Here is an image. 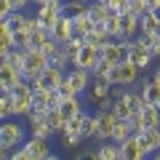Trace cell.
Returning <instances> with one entry per match:
<instances>
[{
  "mask_svg": "<svg viewBox=\"0 0 160 160\" xmlns=\"http://www.w3.org/2000/svg\"><path fill=\"white\" fill-rule=\"evenodd\" d=\"M11 93H13V112H16V118H27L32 112V102H35V88L29 86V80H22Z\"/></svg>",
  "mask_w": 160,
  "mask_h": 160,
  "instance_id": "obj_1",
  "label": "cell"
},
{
  "mask_svg": "<svg viewBox=\"0 0 160 160\" xmlns=\"http://www.w3.org/2000/svg\"><path fill=\"white\" fill-rule=\"evenodd\" d=\"M139 72H142V69H139L136 64L131 62V59H123L120 64H115V67H112V75H109V83H112V86L131 88L133 83L139 80Z\"/></svg>",
  "mask_w": 160,
  "mask_h": 160,
  "instance_id": "obj_2",
  "label": "cell"
},
{
  "mask_svg": "<svg viewBox=\"0 0 160 160\" xmlns=\"http://www.w3.org/2000/svg\"><path fill=\"white\" fill-rule=\"evenodd\" d=\"M22 149H24V158L27 160H56V152L51 149V139L32 136L22 144Z\"/></svg>",
  "mask_w": 160,
  "mask_h": 160,
  "instance_id": "obj_3",
  "label": "cell"
},
{
  "mask_svg": "<svg viewBox=\"0 0 160 160\" xmlns=\"http://www.w3.org/2000/svg\"><path fill=\"white\" fill-rule=\"evenodd\" d=\"M22 139H24V126L13 118H6L3 126H0V147L16 149V147H22Z\"/></svg>",
  "mask_w": 160,
  "mask_h": 160,
  "instance_id": "obj_4",
  "label": "cell"
},
{
  "mask_svg": "<svg viewBox=\"0 0 160 160\" xmlns=\"http://www.w3.org/2000/svg\"><path fill=\"white\" fill-rule=\"evenodd\" d=\"M27 51V64H24V80H35L43 75V69L48 67V56L40 48H24Z\"/></svg>",
  "mask_w": 160,
  "mask_h": 160,
  "instance_id": "obj_5",
  "label": "cell"
},
{
  "mask_svg": "<svg viewBox=\"0 0 160 160\" xmlns=\"http://www.w3.org/2000/svg\"><path fill=\"white\" fill-rule=\"evenodd\" d=\"M22 80H24V72H19L11 62L0 59V93H11Z\"/></svg>",
  "mask_w": 160,
  "mask_h": 160,
  "instance_id": "obj_6",
  "label": "cell"
},
{
  "mask_svg": "<svg viewBox=\"0 0 160 160\" xmlns=\"http://www.w3.org/2000/svg\"><path fill=\"white\" fill-rule=\"evenodd\" d=\"M62 13H64V3L62 0H48V3H43V6H38V13H35V16L40 19V27L51 29Z\"/></svg>",
  "mask_w": 160,
  "mask_h": 160,
  "instance_id": "obj_7",
  "label": "cell"
},
{
  "mask_svg": "<svg viewBox=\"0 0 160 160\" xmlns=\"http://www.w3.org/2000/svg\"><path fill=\"white\" fill-rule=\"evenodd\" d=\"M139 136H142V131H133L126 142H120V160H142V158H147Z\"/></svg>",
  "mask_w": 160,
  "mask_h": 160,
  "instance_id": "obj_8",
  "label": "cell"
},
{
  "mask_svg": "<svg viewBox=\"0 0 160 160\" xmlns=\"http://www.w3.org/2000/svg\"><path fill=\"white\" fill-rule=\"evenodd\" d=\"M115 123H118V115H115L112 109H99V112H96V136H93V139H99V142L112 139Z\"/></svg>",
  "mask_w": 160,
  "mask_h": 160,
  "instance_id": "obj_9",
  "label": "cell"
},
{
  "mask_svg": "<svg viewBox=\"0 0 160 160\" xmlns=\"http://www.w3.org/2000/svg\"><path fill=\"white\" fill-rule=\"evenodd\" d=\"M102 62V48L99 46H83V51L78 53V59H75L72 67H80V69H88V72H93L96 69V64Z\"/></svg>",
  "mask_w": 160,
  "mask_h": 160,
  "instance_id": "obj_10",
  "label": "cell"
},
{
  "mask_svg": "<svg viewBox=\"0 0 160 160\" xmlns=\"http://www.w3.org/2000/svg\"><path fill=\"white\" fill-rule=\"evenodd\" d=\"M51 38L56 40V43H67L69 38H75V27H72V16L69 13H62V16L56 19V24L51 27Z\"/></svg>",
  "mask_w": 160,
  "mask_h": 160,
  "instance_id": "obj_11",
  "label": "cell"
},
{
  "mask_svg": "<svg viewBox=\"0 0 160 160\" xmlns=\"http://www.w3.org/2000/svg\"><path fill=\"white\" fill-rule=\"evenodd\" d=\"M91 78H93V75L88 72V69H80V67H69L67 69V80L72 83V88L78 93H83V91L91 88Z\"/></svg>",
  "mask_w": 160,
  "mask_h": 160,
  "instance_id": "obj_12",
  "label": "cell"
},
{
  "mask_svg": "<svg viewBox=\"0 0 160 160\" xmlns=\"http://www.w3.org/2000/svg\"><path fill=\"white\" fill-rule=\"evenodd\" d=\"M27 120H29V128H32V136H40V139H51L53 133H56L51 126H48L46 115H40V112H29V115H27Z\"/></svg>",
  "mask_w": 160,
  "mask_h": 160,
  "instance_id": "obj_13",
  "label": "cell"
},
{
  "mask_svg": "<svg viewBox=\"0 0 160 160\" xmlns=\"http://www.w3.org/2000/svg\"><path fill=\"white\" fill-rule=\"evenodd\" d=\"M128 59H131L133 64H136L139 69H147L149 64H152V51H149V48H144L142 43H139L136 38H133V48H131V53H128Z\"/></svg>",
  "mask_w": 160,
  "mask_h": 160,
  "instance_id": "obj_14",
  "label": "cell"
},
{
  "mask_svg": "<svg viewBox=\"0 0 160 160\" xmlns=\"http://www.w3.org/2000/svg\"><path fill=\"white\" fill-rule=\"evenodd\" d=\"M142 96L147 104H160V78H147L142 80Z\"/></svg>",
  "mask_w": 160,
  "mask_h": 160,
  "instance_id": "obj_15",
  "label": "cell"
},
{
  "mask_svg": "<svg viewBox=\"0 0 160 160\" xmlns=\"http://www.w3.org/2000/svg\"><path fill=\"white\" fill-rule=\"evenodd\" d=\"M64 78H67V72H64V69L51 67V64H48V67L43 69V75H40L43 86H46V88H51V91H59V86L64 83Z\"/></svg>",
  "mask_w": 160,
  "mask_h": 160,
  "instance_id": "obj_16",
  "label": "cell"
},
{
  "mask_svg": "<svg viewBox=\"0 0 160 160\" xmlns=\"http://www.w3.org/2000/svg\"><path fill=\"white\" fill-rule=\"evenodd\" d=\"M139 139H142V147L147 155H155L160 149V128H144Z\"/></svg>",
  "mask_w": 160,
  "mask_h": 160,
  "instance_id": "obj_17",
  "label": "cell"
},
{
  "mask_svg": "<svg viewBox=\"0 0 160 160\" xmlns=\"http://www.w3.org/2000/svg\"><path fill=\"white\" fill-rule=\"evenodd\" d=\"M120 32L123 38H133L139 32V16L133 11H120Z\"/></svg>",
  "mask_w": 160,
  "mask_h": 160,
  "instance_id": "obj_18",
  "label": "cell"
},
{
  "mask_svg": "<svg viewBox=\"0 0 160 160\" xmlns=\"http://www.w3.org/2000/svg\"><path fill=\"white\" fill-rule=\"evenodd\" d=\"M109 13H112V11H109V6H107V3H102V0H91V3H88V16H91L93 24H104Z\"/></svg>",
  "mask_w": 160,
  "mask_h": 160,
  "instance_id": "obj_19",
  "label": "cell"
},
{
  "mask_svg": "<svg viewBox=\"0 0 160 160\" xmlns=\"http://www.w3.org/2000/svg\"><path fill=\"white\" fill-rule=\"evenodd\" d=\"M96 155H99V160H120V144L112 142V139H104L99 144Z\"/></svg>",
  "mask_w": 160,
  "mask_h": 160,
  "instance_id": "obj_20",
  "label": "cell"
},
{
  "mask_svg": "<svg viewBox=\"0 0 160 160\" xmlns=\"http://www.w3.org/2000/svg\"><path fill=\"white\" fill-rule=\"evenodd\" d=\"M102 59H107L109 64H120L123 62V51H120V43L118 40H109V43H104L102 46Z\"/></svg>",
  "mask_w": 160,
  "mask_h": 160,
  "instance_id": "obj_21",
  "label": "cell"
},
{
  "mask_svg": "<svg viewBox=\"0 0 160 160\" xmlns=\"http://www.w3.org/2000/svg\"><path fill=\"white\" fill-rule=\"evenodd\" d=\"M142 120L144 128H160V104H144Z\"/></svg>",
  "mask_w": 160,
  "mask_h": 160,
  "instance_id": "obj_22",
  "label": "cell"
},
{
  "mask_svg": "<svg viewBox=\"0 0 160 160\" xmlns=\"http://www.w3.org/2000/svg\"><path fill=\"white\" fill-rule=\"evenodd\" d=\"M59 109H62V115L69 120V118H75V115L83 112V104H80L78 96H67V99H62V102H59Z\"/></svg>",
  "mask_w": 160,
  "mask_h": 160,
  "instance_id": "obj_23",
  "label": "cell"
},
{
  "mask_svg": "<svg viewBox=\"0 0 160 160\" xmlns=\"http://www.w3.org/2000/svg\"><path fill=\"white\" fill-rule=\"evenodd\" d=\"M83 46H86V40H83V35H75V38H69L67 43L62 46V51L67 53V56H69V62L75 64V59H78V53L83 51Z\"/></svg>",
  "mask_w": 160,
  "mask_h": 160,
  "instance_id": "obj_24",
  "label": "cell"
},
{
  "mask_svg": "<svg viewBox=\"0 0 160 160\" xmlns=\"http://www.w3.org/2000/svg\"><path fill=\"white\" fill-rule=\"evenodd\" d=\"M46 120H48V126H51L56 133H64V128H67V118L62 115V109H59V107L48 109V112H46Z\"/></svg>",
  "mask_w": 160,
  "mask_h": 160,
  "instance_id": "obj_25",
  "label": "cell"
},
{
  "mask_svg": "<svg viewBox=\"0 0 160 160\" xmlns=\"http://www.w3.org/2000/svg\"><path fill=\"white\" fill-rule=\"evenodd\" d=\"M109 93H112V86H109L107 80H93L91 83V102L99 104L102 99H107Z\"/></svg>",
  "mask_w": 160,
  "mask_h": 160,
  "instance_id": "obj_26",
  "label": "cell"
},
{
  "mask_svg": "<svg viewBox=\"0 0 160 160\" xmlns=\"http://www.w3.org/2000/svg\"><path fill=\"white\" fill-rule=\"evenodd\" d=\"M72 27H75V35H88V32H91L93 22H91V16H88V11L75 13V16H72Z\"/></svg>",
  "mask_w": 160,
  "mask_h": 160,
  "instance_id": "obj_27",
  "label": "cell"
},
{
  "mask_svg": "<svg viewBox=\"0 0 160 160\" xmlns=\"http://www.w3.org/2000/svg\"><path fill=\"white\" fill-rule=\"evenodd\" d=\"M133 133V126H131V120H123V118H118V123H115V131H112V142H126L128 136Z\"/></svg>",
  "mask_w": 160,
  "mask_h": 160,
  "instance_id": "obj_28",
  "label": "cell"
},
{
  "mask_svg": "<svg viewBox=\"0 0 160 160\" xmlns=\"http://www.w3.org/2000/svg\"><path fill=\"white\" fill-rule=\"evenodd\" d=\"M51 38V29H35L32 35H29V40H27V46L24 48H43V43Z\"/></svg>",
  "mask_w": 160,
  "mask_h": 160,
  "instance_id": "obj_29",
  "label": "cell"
},
{
  "mask_svg": "<svg viewBox=\"0 0 160 160\" xmlns=\"http://www.w3.org/2000/svg\"><path fill=\"white\" fill-rule=\"evenodd\" d=\"M104 27H107V32L112 35L115 40H120V38H123V32H120V13H118V11H112V13L107 16V22H104Z\"/></svg>",
  "mask_w": 160,
  "mask_h": 160,
  "instance_id": "obj_30",
  "label": "cell"
},
{
  "mask_svg": "<svg viewBox=\"0 0 160 160\" xmlns=\"http://www.w3.org/2000/svg\"><path fill=\"white\" fill-rule=\"evenodd\" d=\"M112 67H115V64H109L107 62V59H102V62H99L96 64V69H93V80H107V83H109V75H112ZM109 86H112V83H109Z\"/></svg>",
  "mask_w": 160,
  "mask_h": 160,
  "instance_id": "obj_31",
  "label": "cell"
},
{
  "mask_svg": "<svg viewBox=\"0 0 160 160\" xmlns=\"http://www.w3.org/2000/svg\"><path fill=\"white\" fill-rule=\"evenodd\" d=\"M0 118H16V112H13V93H3L0 96Z\"/></svg>",
  "mask_w": 160,
  "mask_h": 160,
  "instance_id": "obj_32",
  "label": "cell"
},
{
  "mask_svg": "<svg viewBox=\"0 0 160 160\" xmlns=\"http://www.w3.org/2000/svg\"><path fill=\"white\" fill-rule=\"evenodd\" d=\"M93 136H96V115L83 112V139H93Z\"/></svg>",
  "mask_w": 160,
  "mask_h": 160,
  "instance_id": "obj_33",
  "label": "cell"
},
{
  "mask_svg": "<svg viewBox=\"0 0 160 160\" xmlns=\"http://www.w3.org/2000/svg\"><path fill=\"white\" fill-rule=\"evenodd\" d=\"M112 112L118 115V118H123V120H128V118H131V107H128V102H126L123 96H118V99H115Z\"/></svg>",
  "mask_w": 160,
  "mask_h": 160,
  "instance_id": "obj_34",
  "label": "cell"
},
{
  "mask_svg": "<svg viewBox=\"0 0 160 160\" xmlns=\"http://www.w3.org/2000/svg\"><path fill=\"white\" fill-rule=\"evenodd\" d=\"M48 64H51V67H56V69H64V72L72 67V62H69V56H67L64 51H59L56 56H51V59H48Z\"/></svg>",
  "mask_w": 160,
  "mask_h": 160,
  "instance_id": "obj_35",
  "label": "cell"
},
{
  "mask_svg": "<svg viewBox=\"0 0 160 160\" xmlns=\"http://www.w3.org/2000/svg\"><path fill=\"white\" fill-rule=\"evenodd\" d=\"M27 19H29V13H24V11H13L11 16L6 19V22H11V27L16 29V32H22V29H24V24H27Z\"/></svg>",
  "mask_w": 160,
  "mask_h": 160,
  "instance_id": "obj_36",
  "label": "cell"
},
{
  "mask_svg": "<svg viewBox=\"0 0 160 160\" xmlns=\"http://www.w3.org/2000/svg\"><path fill=\"white\" fill-rule=\"evenodd\" d=\"M83 11H88V3H86V0H69V3H64V13H69V16L83 13Z\"/></svg>",
  "mask_w": 160,
  "mask_h": 160,
  "instance_id": "obj_37",
  "label": "cell"
},
{
  "mask_svg": "<svg viewBox=\"0 0 160 160\" xmlns=\"http://www.w3.org/2000/svg\"><path fill=\"white\" fill-rule=\"evenodd\" d=\"M128 11H133L136 16H142V13L149 11V6H147V0H131V3H128Z\"/></svg>",
  "mask_w": 160,
  "mask_h": 160,
  "instance_id": "obj_38",
  "label": "cell"
},
{
  "mask_svg": "<svg viewBox=\"0 0 160 160\" xmlns=\"http://www.w3.org/2000/svg\"><path fill=\"white\" fill-rule=\"evenodd\" d=\"M59 96H62V99H67V96H80V93L75 91V88H72V83H69L67 78H64V83L59 86Z\"/></svg>",
  "mask_w": 160,
  "mask_h": 160,
  "instance_id": "obj_39",
  "label": "cell"
},
{
  "mask_svg": "<svg viewBox=\"0 0 160 160\" xmlns=\"http://www.w3.org/2000/svg\"><path fill=\"white\" fill-rule=\"evenodd\" d=\"M13 11H16V8H13V0H0V22L8 19Z\"/></svg>",
  "mask_w": 160,
  "mask_h": 160,
  "instance_id": "obj_40",
  "label": "cell"
},
{
  "mask_svg": "<svg viewBox=\"0 0 160 160\" xmlns=\"http://www.w3.org/2000/svg\"><path fill=\"white\" fill-rule=\"evenodd\" d=\"M131 126H133V131H144V120H142V112H131Z\"/></svg>",
  "mask_w": 160,
  "mask_h": 160,
  "instance_id": "obj_41",
  "label": "cell"
},
{
  "mask_svg": "<svg viewBox=\"0 0 160 160\" xmlns=\"http://www.w3.org/2000/svg\"><path fill=\"white\" fill-rule=\"evenodd\" d=\"M62 144H64V147H78V144L80 142H83V136H67V133H62Z\"/></svg>",
  "mask_w": 160,
  "mask_h": 160,
  "instance_id": "obj_42",
  "label": "cell"
},
{
  "mask_svg": "<svg viewBox=\"0 0 160 160\" xmlns=\"http://www.w3.org/2000/svg\"><path fill=\"white\" fill-rule=\"evenodd\" d=\"M96 158H99L96 152H80L78 155V160H96Z\"/></svg>",
  "mask_w": 160,
  "mask_h": 160,
  "instance_id": "obj_43",
  "label": "cell"
},
{
  "mask_svg": "<svg viewBox=\"0 0 160 160\" xmlns=\"http://www.w3.org/2000/svg\"><path fill=\"white\" fill-rule=\"evenodd\" d=\"M152 56H155V59H160V38L155 40V46H152Z\"/></svg>",
  "mask_w": 160,
  "mask_h": 160,
  "instance_id": "obj_44",
  "label": "cell"
},
{
  "mask_svg": "<svg viewBox=\"0 0 160 160\" xmlns=\"http://www.w3.org/2000/svg\"><path fill=\"white\" fill-rule=\"evenodd\" d=\"M147 6L149 8H160V0H147Z\"/></svg>",
  "mask_w": 160,
  "mask_h": 160,
  "instance_id": "obj_45",
  "label": "cell"
},
{
  "mask_svg": "<svg viewBox=\"0 0 160 160\" xmlns=\"http://www.w3.org/2000/svg\"><path fill=\"white\" fill-rule=\"evenodd\" d=\"M32 3L35 6H43V3H48V0H32Z\"/></svg>",
  "mask_w": 160,
  "mask_h": 160,
  "instance_id": "obj_46",
  "label": "cell"
},
{
  "mask_svg": "<svg viewBox=\"0 0 160 160\" xmlns=\"http://www.w3.org/2000/svg\"><path fill=\"white\" fill-rule=\"evenodd\" d=\"M155 35H158V38H160V22H158V27H155Z\"/></svg>",
  "mask_w": 160,
  "mask_h": 160,
  "instance_id": "obj_47",
  "label": "cell"
},
{
  "mask_svg": "<svg viewBox=\"0 0 160 160\" xmlns=\"http://www.w3.org/2000/svg\"><path fill=\"white\" fill-rule=\"evenodd\" d=\"M158 78H160V69H158Z\"/></svg>",
  "mask_w": 160,
  "mask_h": 160,
  "instance_id": "obj_48",
  "label": "cell"
},
{
  "mask_svg": "<svg viewBox=\"0 0 160 160\" xmlns=\"http://www.w3.org/2000/svg\"><path fill=\"white\" fill-rule=\"evenodd\" d=\"M86 3H91V0H86Z\"/></svg>",
  "mask_w": 160,
  "mask_h": 160,
  "instance_id": "obj_49",
  "label": "cell"
},
{
  "mask_svg": "<svg viewBox=\"0 0 160 160\" xmlns=\"http://www.w3.org/2000/svg\"><path fill=\"white\" fill-rule=\"evenodd\" d=\"M102 3H104V0H102Z\"/></svg>",
  "mask_w": 160,
  "mask_h": 160,
  "instance_id": "obj_50",
  "label": "cell"
}]
</instances>
